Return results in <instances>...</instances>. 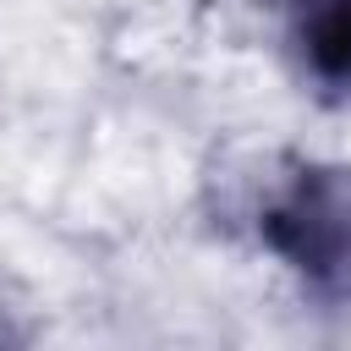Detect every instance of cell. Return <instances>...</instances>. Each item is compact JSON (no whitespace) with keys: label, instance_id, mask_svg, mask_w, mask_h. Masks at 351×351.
<instances>
[{"label":"cell","instance_id":"6da1fadb","mask_svg":"<svg viewBox=\"0 0 351 351\" xmlns=\"http://www.w3.org/2000/svg\"><path fill=\"white\" fill-rule=\"evenodd\" d=\"M263 241L313 285L351 291V170H302L263 214Z\"/></svg>","mask_w":351,"mask_h":351},{"label":"cell","instance_id":"7a4b0ae2","mask_svg":"<svg viewBox=\"0 0 351 351\" xmlns=\"http://www.w3.org/2000/svg\"><path fill=\"white\" fill-rule=\"evenodd\" d=\"M296 38L318 82L351 88V0H296Z\"/></svg>","mask_w":351,"mask_h":351}]
</instances>
